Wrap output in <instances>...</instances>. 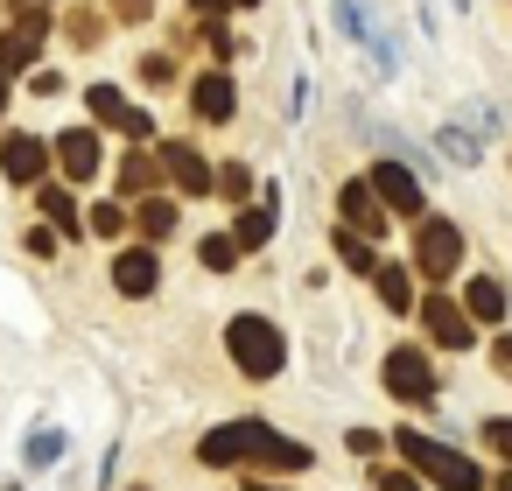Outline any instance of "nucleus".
Here are the masks:
<instances>
[{
	"mask_svg": "<svg viewBox=\"0 0 512 491\" xmlns=\"http://www.w3.org/2000/svg\"><path fill=\"white\" fill-rule=\"evenodd\" d=\"M232 239H239V253H253V246H267V239H274V204H253V211H239V225H232Z\"/></svg>",
	"mask_w": 512,
	"mask_h": 491,
	"instance_id": "a211bd4d",
	"label": "nucleus"
},
{
	"mask_svg": "<svg viewBox=\"0 0 512 491\" xmlns=\"http://www.w3.org/2000/svg\"><path fill=\"white\" fill-rule=\"evenodd\" d=\"M386 393L393 400H435V372H428V358L414 344H393L386 351Z\"/></svg>",
	"mask_w": 512,
	"mask_h": 491,
	"instance_id": "39448f33",
	"label": "nucleus"
},
{
	"mask_svg": "<svg viewBox=\"0 0 512 491\" xmlns=\"http://www.w3.org/2000/svg\"><path fill=\"white\" fill-rule=\"evenodd\" d=\"M155 176H162V162H155V155H127V162H120L127 197H134V190H155Z\"/></svg>",
	"mask_w": 512,
	"mask_h": 491,
	"instance_id": "5701e85b",
	"label": "nucleus"
},
{
	"mask_svg": "<svg viewBox=\"0 0 512 491\" xmlns=\"http://www.w3.org/2000/svg\"><path fill=\"white\" fill-rule=\"evenodd\" d=\"M57 169H64L71 183H92V176H99V134H92V127L57 134Z\"/></svg>",
	"mask_w": 512,
	"mask_h": 491,
	"instance_id": "9b49d317",
	"label": "nucleus"
},
{
	"mask_svg": "<svg viewBox=\"0 0 512 491\" xmlns=\"http://www.w3.org/2000/svg\"><path fill=\"white\" fill-rule=\"evenodd\" d=\"M0 113H8V71H0Z\"/></svg>",
	"mask_w": 512,
	"mask_h": 491,
	"instance_id": "e433bc0d",
	"label": "nucleus"
},
{
	"mask_svg": "<svg viewBox=\"0 0 512 491\" xmlns=\"http://www.w3.org/2000/svg\"><path fill=\"white\" fill-rule=\"evenodd\" d=\"M197 260H204L211 274H232V267H239V239H232V232H211V239L197 246Z\"/></svg>",
	"mask_w": 512,
	"mask_h": 491,
	"instance_id": "412c9836",
	"label": "nucleus"
},
{
	"mask_svg": "<svg viewBox=\"0 0 512 491\" xmlns=\"http://www.w3.org/2000/svg\"><path fill=\"white\" fill-rule=\"evenodd\" d=\"M197 456L211 463V470H225V463H267V470H309V442H288V435H274L267 421H225V428H211L204 442H197Z\"/></svg>",
	"mask_w": 512,
	"mask_h": 491,
	"instance_id": "f257e3e1",
	"label": "nucleus"
},
{
	"mask_svg": "<svg viewBox=\"0 0 512 491\" xmlns=\"http://www.w3.org/2000/svg\"><path fill=\"white\" fill-rule=\"evenodd\" d=\"M344 442H351V456H372V449H379V435H372V428H351Z\"/></svg>",
	"mask_w": 512,
	"mask_h": 491,
	"instance_id": "2f4dec72",
	"label": "nucleus"
},
{
	"mask_svg": "<svg viewBox=\"0 0 512 491\" xmlns=\"http://www.w3.org/2000/svg\"><path fill=\"white\" fill-rule=\"evenodd\" d=\"M141 232H148V239H169V232H176V204L148 197V204H141Z\"/></svg>",
	"mask_w": 512,
	"mask_h": 491,
	"instance_id": "393cba45",
	"label": "nucleus"
},
{
	"mask_svg": "<svg viewBox=\"0 0 512 491\" xmlns=\"http://www.w3.org/2000/svg\"><path fill=\"white\" fill-rule=\"evenodd\" d=\"M190 106H197L204 120H232V113H239V99H232V78H225V71H204V78H190Z\"/></svg>",
	"mask_w": 512,
	"mask_h": 491,
	"instance_id": "4468645a",
	"label": "nucleus"
},
{
	"mask_svg": "<svg viewBox=\"0 0 512 491\" xmlns=\"http://www.w3.org/2000/svg\"><path fill=\"white\" fill-rule=\"evenodd\" d=\"M246 491H274V484H246Z\"/></svg>",
	"mask_w": 512,
	"mask_h": 491,
	"instance_id": "58836bf2",
	"label": "nucleus"
},
{
	"mask_svg": "<svg viewBox=\"0 0 512 491\" xmlns=\"http://www.w3.org/2000/svg\"><path fill=\"white\" fill-rule=\"evenodd\" d=\"M232 8H260V0H232Z\"/></svg>",
	"mask_w": 512,
	"mask_h": 491,
	"instance_id": "4c0bfd02",
	"label": "nucleus"
},
{
	"mask_svg": "<svg viewBox=\"0 0 512 491\" xmlns=\"http://www.w3.org/2000/svg\"><path fill=\"white\" fill-rule=\"evenodd\" d=\"M0 491H22V484H0Z\"/></svg>",
	"mask_w": 512,
	"mask_h": 491,
	"instance_id": "a19ab883",
	"label": "nucleus"
},
{
	"mask_svg": "<svg viewBox=\"0 0 512 491\" xmlns=\"http://www.w3.org/2000/svg\"><path fill=\"white\" fill-rule=\"evenodd\" d=\"M337 204H344V225H358L365 239L386 225V211H379V197H372V183H365V176H351V183L337 190Z\"/></svg>",
	"mask_w": 512,
	"mask_h": 491,
	"instance_id": "2eb2a0df",
	"label": "nucleus"
},
{
	"mask_svg": "<svg viewBox=\"0 0 512 491\" xmlns=\"http://www.w3.org/2000/svg\"><path fill=\"white\" fill-rule=\"evenodd\" d=\"M36 204H43L50 232H71V239L85 232V218H78V197H71V190H50V183H43V197H36Z\"/></svg>",
	"mask_w": 512,
	"mask_h": 491,
	"instance_id": "f3484780",
	"label": "nucleus"
},
{
	"mask_svg": "<svg viewBox=\"0 0 512 491\" xmlns=\"http://www.w3.org/2000/svg\"><path fill=\"white\" fill-rule=\"evenodd\" d=\"M414 267H421L428 281H449V274L463 267V232H456L449 218H421V232H414Z\"/></svg>",
	"mask_w": 512,
	"mask_h": 491,
	"instance_id": "20e7f679",
	"label": "nucleus"
},
{
	"mask_svg": "<svg viewBox=\"0 0 512 491\" xmlns=\"http://www.w3.org/2000/svg\"><path fill=\"white\" fill-rule=\"evenodd\" d=\"M442 155H449L456 169H470V162H477L484 148H477V134H463V127H442Z\"/></svg>",
	"mask_w": 512,
	"mask_h": 491,
	"instance_id": "b1692460",
	"label": "nucleus"
},
{
	"mask_svg": "<svg viewBox=\"0 0 512 491\" xmlns=\"http://www.w3.org/2000/svg\"><path fill=\"white\" fill-rule=\"evenodd\" d=\"M491 365H498V379H512V337H498V344H491Z\"/></svg>",
	"mask_w": 512,
	"mask_h": 491,
	"instance_id": "473e14b6",
	"label": "nucleus"
},
{
	"mask_svg": "<svg viewBox=\"0 0 512 491\" xmlns=\"http://www.w3.org/2000/svg\"><path fill=\"white\" fill-rule=\"evenodd\" d=\"M204 43H211V57H218V64H232V57H239V36H225V22H204Z\"/></svg>",
	"mask_w": 512,
	"mask_h": 491,
	"instance_id": "cd10ccee",
	"label": "nucleus"
},
{
	"mask_svg": "<svg viewBox=\"0 0 512 491\" xmlns=\"http://www.w3.org/2000/svg\"><path fill=\"white\" fill-rule=\"evenodd\" d=\"M64 456V428H36L29 435V470H43V463H57Z\"/></svg>",
	"mask_w": 512,
	"mask_h": 491,
	"instance_id": "a878e982",
	"label": "nucleus"
},
{
	"mask_svg": "<svg viewBox=\"0 0 512 491\" xmlns=\"http://www.w3.org/2000/svg\"><path fill=\"white\" fill-rule=\"evenodd\" d=\"M211 183H218V190H225V197H232V204H246V190H253V176H246V169H239V162H232V169H218V176H211Z\"/></svg>",
	"mask_w": 512,
	"mask_h": 491,
	"instance_id": "c85d7f7f",
	"label": "nucleus"
},
{
	"mask_svg": "<svg viewBox=\"0 0 512 491\" xmlns=\"http://www.w3.org/2000/svg\"><path fill=\"white\" fill-rule=\"evenodd\" d=\"M225 351H232V365L246 379H281V365H288V344H281V330L267 316H232L225 323Z\"/></svg>",
	"mask_w": 512,
	"mask_h": 491,
	"instance_id": "7ed1b4c3",
	"label": "nucleus"
},
{
	"mask_svg": "<svg viewBox=\"0 0 512 491\" xmlns=\"http://www.w3.org/2000/svg\"><path fill=\"white\" fill-rule=\"evenodd\" d=\"M372 484H379V491H421V484H414V470H379Z\"/></svg>",
	"mask_w": 512,
	"mask_h": 491,
	"instance_id": "c756f323",
	"label": "nucleus"
},
{
	"mask_svg": "<svg viewBox=\"0 0 512 491\" xmlns=\"http://www.w3.org/2000/svg\"><path fill=\"white\" fill-rule=\"evenodd\" d=\"M162 169H169L190 197H204V190H211V162H204L190 141H162Z\"/></svg>",
	"mask_w": 512,
	"mask_h": 491,
	"instance_id": "ddd939ff",
	"label": "nucleus"
},
{
	"mask_svg": "<svg viewBox=\"0 0 512 491\" xmlns=\"http://www.w3.org/2000/svg\"><path fill=\"white\" fill-rule=\"evenodd\" d=\"M421 323H428V337H435L442 351H470V316H463L449 295H428V302H421Z\"/></svg>",
	"mask_w": 512,
	"mask_h": 491,
	"instance_id": "1a4fd4ad",
	"label": "nucleus"
},
{
	"mask_svg": "<svg viewBox=\"0 0 512 491\" xmlns=\"http://www.w3.org/2000/svg\"><path fill=\"white\" fill-rule=\"evenodd\" d=\"M463 316H470V323H498V316H505V288L477 274V281H470V309H463Z\"/></svg>",
	"mask_w": 512,
	"mask_h": 491,
	"instance_id": "aec40b11",
	"label": "nucleus"
},
{
	"mask_svg": "<svg viewBox=\"0 0 512 491\" xmlns=\"http://www.w3.org/2000/svg\"><path fill=\"white\" fill-rule=\"evenodd\" d=\"M393 449L407 456V470H414V477H428V484H442V491H484V470H477L463 449L435 442V435H414V428H400V435H393Z\"/></svg>",
	"mask_w": 512,
	"mask_h": 491,
	"instance_id": "f03ea898",
	"label": "nucleus"
},
{
	"mask_svg": "<svg viewBox=\"0 0 512 491\" xmlns=\"http://www.w3.org/2000/svg\"><path fill=\"white\" fill-rule=\"evenodd\" d=\"M155 281H162L155 246H127V253L113 260V288H120V295H155Z\"/></svg>",
	"mask_w": 512,
	"mask_h": 491,
	"instance_id": "f8f14e48",
	"label": "nucleus"
},
{
	"mask_svg": "<svg viewBox=\"0 0 512 491\" xmlns=\"http://www.w3.org/2000/svg\"><path fill=\"white\" fill-rule=\"evenodd\" d=\"M337 253H344V267H351V274H372V267H379V260H372V239H365V232H351V225L337 232Z\"/></svg>",
	"mask_w": 512,
	"mask_h": 491,
	"instance_id": "4be33fe9",
	"label": "nucleus"
},
{
	"mask_svg": "<svg viewBox=\"0 0 512 491\" xmlns=\"http://www.w3.org/2000/svg\"><path fill=\"white\" fill-rule=\"evenodd\" d=\"M113 15H127V22H148V0H113Z\"/></svg>",
	"mask_w": 512,
	"mask_h": 491,
	"instance_id": "72a5a7b5",
	"label": "nucleus"
},
{
	"mask_svg": "<svg viewBox=\"0 0 512 491\" xmlns=\"http://www.w3.org/2000/svg\"><path fill=\"white\" fill-rule=\"evenodd\" d=\"M43 169H50V148L36 134H8V141H0V176H8V183H43Z\"/></svg>",
	"mask_w": 512,
	"mask_h": 491,
	"instance_id": "6e6552de",
	"label": "nucleus"
},
{
	"mask_svg": "<svg viewBox=\"0 0 512 491\" xmlns=\"http://www.w3.org/2000/svg\"><path fill=\"white\" fill-rule=\"evenodd\" d=\"M372 281H379V302H386V309L400 316V309H407V295H414L407 267H400V260H379V267H372Z\"/></svg>",
	"mask_w": 512,
	"mask_h": 491,
	"instance_id": "6ab92c4d",
	"label": "nucleus"
},
{
	"mask_svg": "<svg viewBox=\"0 0 512 491\" xmlns=\"http://www.w3.org/2000/svg\"><path fill=\"white\" fill-rule=\"evenodd\" d=\"M484 435H491V449H505V456H512V414H498V421H484Z\"/></svg>",
	"mask_w": 512,
	"mask_h": 491,
	"instance_id": "7c9ffc66",
	"label": "nucleus"
},
{
	"mask_svg": "<svg viewBox=\"0 0 512 491\" xmlns=\"http://www.w3.org/2000/svg\"><path fill=\"white\" fill-rule=\"evenodd\" d=\"M85 225H92L99 239H120V232H127V211H120V204H99V211H92Z\"/></svg>",
	"mask_w": 512,
	"mask_h": 491,
	"instance_id": "bb28decb",
	"label": "nucleus"
},
{
	"mask_svg": "<svg viewBox=\"0 0 512 491\" xmlns=\"http://www.w3.org/2000/svg\"><path fill=\"white\" fill-rule=\"evenodd\" d=\"M365 183H372L379 211H400V218H414V211H421V176H414L407 162H379Z\"/></svg>",
	"mask_w": 512,
	"mask_h": 491,
	"instance_id": "423d86ee",
	"label": "nucleus"
},
{
	"mask_svg": "<svg viewBox=\"0 0 512 491\" xmlns=\"http://www.w3.org/2000/svg\"><path fill=\"white\" fill-rule=\"evenodd\" d=\"M85 99H92V120H106V127H120L127 141H155V120H148L141 106H127V99H120V85H92Z\"/></svg>",
	"mask_w": 512,
	"mask_h": 491,
	"instance_id": "0eeeda50",
	"label": "nucleus"
},
{
	"mask_svg": "<svg viewBox=\"0 0 512 491\" xmlns=\"http://www.w3.org/2000/svg\"><path fill=\"white\" fill-rule=\"evenodd\" d=\"M15 8H22V15H29V0H15Z\"/></svg>",
	"mask_w": 512,
	"mask_h": 491,
	"instance_id": "ea45409f",
	"label": "nucleus"
},
{
	"mask_svg": "<svg viewBox=\"0 0 512 491\" xmlns=\"http://www.w3.org/2000/svg\"><path fill=\"white\" fill-rule=\"evenodd\" d=\"M43 36H50V22L43 15H22L8 36H0V71H29L43 57Z\"/></svg>",
	"mask_w": 512,
	"mask_h": 491,
	"instance_id": "9d476101",
	"label": "nucleus"
},
{
	"mask_svg": "<svg viewBox=\"0 0 512 491\" xmlns=\"http://www.w3.org/2000/svg\"><path fill=\"white\" fill-rule=\"evenodd\" d=\"M484 491H512V470L505 477H484Z\"/></svg>",
	"mask_w": 512,
	"mask_h": 491,
	"instance_id": "c9c22d12",
	"label": "nucleus"
},
{
	"mask_svg": "<svg viewBox=\"0 0 512 491\" xmlns=\"http://www.w3.org/2000/svg\"><path fill=\"white\" fill-rule=\"evenodd\" d=\"M337 22H344V36H358V43H365V50L379 57V71H393V43H386V36L372 29V15L358 8V0H337Z\"/></svg>",
	"mask_w": 512,
	"mask_h": 491,
	"instance_id": "dca6fc26",
	"label": "nucleus"
},
{
	"mask_svg": "<svg viewBox=\"0 0 512 491\" xmlns=\"http://www.w3.org/2000/svg\"><path fill=\"white\" fill-rule=\"evenodd\" d=\"M190 8H197V15H204V22H218V15H225V8H232V0H190Z\"/></svg>",
	"mask_w": 512,
	"mask_h": 491,
	"instance_id": "f704fd0d",
	"label": "nucleus"
}]
</instances>
